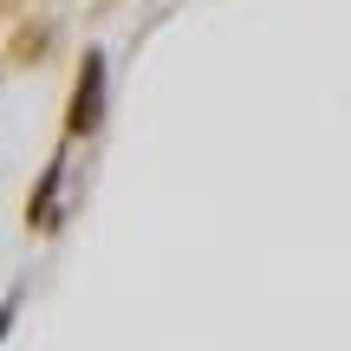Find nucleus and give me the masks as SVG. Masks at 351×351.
I'll return each mask as SVG.
<instances>
[{"mask_svg": "<svg viewBox=\"0 0 351 351\" xmlns=\"http://www.w3.org/2000/svg\"><path fill=\"white\" fill-rule=\"evenodd\" d=\"M98 111H104V59L85 52V78H78V91H72V137L98 130Z\"/></svg>", "mask_w": 351, "mask_h": 351, "instance_id": "1", "label": "nucleus"}, {"mask_svg": "<svg viewBox=\"0 0 351 351\" xmlns=\"http://www.w3.org/2000/svg\"><path fill=\"white\" fill-rule=\"evenodd\" d=\"M7 326H13V300H7V306H0V339H7Z\"/></svg>", "mask_w": 351, "mask_h": 351, "instance_id": "2", "label": "nucleus"}]
</instances>
